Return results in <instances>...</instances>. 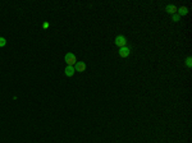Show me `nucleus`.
Segmentation results:
<instances>
[{
    "label": "nucleus",
    "mask_w": 192,
    "mask_h": 143,
    "mask_svg": "<svg viewBox=\"0 0 192 143\" xmlns=\"http://www.w3.org/2000/svg\"><path fill=\"white\" fill-rule=\"evenodd\" d=\"M64 60H65L67 65H72L74 67L76 63H77V59H76V55L72 54V53H67L65 56H64Z\"/></svg>",
    "instance_id": "nucleus-1"
},
{
    "label": "nucleus",
    "mask_w": 192,
    "mask_h": 143,
    "mask_svg": "<svg viewBox=\"0 0 192 143\" xmlns=\"http://www.w3.org/2000/svg\"><path fill=\"white\" fill-rule=\"evenodd\" d=\"M114 44L117 45V46H119V47H123V46H126L127 40H126V37H124V36L120 35V36H117V37H115Z\"/></svg>",
    "instance_id": "nucleus-2"
},
{
    "label": "nucleus",
    "mask_w": 192,
    "mask_h": 143,
    "mask_svg": "<svg viewBox=\"0 0 192 143\" xmlns=\"http://www.w3.org/2000/svg\"><path fill=\"white\" fill-rule=\"evenodd\" d=\"M64 73H65V76H67V77H72V76H74V73H76L74 67H72V65H67V67H65V69H64Z\"/></svg>",
    "instance_id": "nucleus-3"
},
{
    "label": "nucleus",
    "mask_w": 192,
    "mask_h": 143,
    "mask_svg": "<svg viewBox=\"0 0 192 143\" xmlns=\"http://www.w3.org/2000/svg\"><path fill=\"white\" fill-rule=\"evenodd\" d=\"M129 53H131V50H129V47H127V46H123V47L119 49V55L122 58H127L128 55H129Z\"/></svg>",
    "instance_id": "nucleus-4"
},
{
    "label": "nucleus",
    "mask_w": 192,
    "mask_h": 143,
    "mask_svg": "<svg viewBox=\"0 0 192 143\" xmlns=\"http://www.w3.org/2000/svg\"><path fill=\"white\" fill-rule=\"evenodd\" d=\"M74 69H76V72H85L86 64L83 63V61H77L76 65H74Z\"/></svg>",
    "instance_id": "nucleus-5"
},
{
    "label": "nucleus",
    "mask_w": 192,
    "mask_h": 143,
    "mask_svg": "<svg viewBox=\"0 0 192 143\" xmlns=\"http://www.w3.org/2000/svg\"><path fill=\"white\" fill-rule=\"evenodd\" d=\"M165 10L168 12V13H170V14H175V13H177V8H175L174 5H166L165 6Z\"/></svg>",
    "instance_id": "nucleus-6"
},
{
    "label": "nucleus",
    "mask_w": 192,
    "mask_h": 143,
    "mask_svg": "<svg viewBox=\"0 0 192 143\" xmlns=\"http://www.w3.org/2000/svg\"><path fill=\"white\" fill-rule=\"evenodd\" d=\"M177 12H178L181 15H186V14H187V13H188V9L186 8V6H181V8H179V9H177Z\"/></svg>",
    "instance_id": "nucleus-7"
},
{
    "label": "nucleus",
    "mask_w": 192,
    "mask_h": 143,
    "mask_svg": "<svg viewBox=\"0 0 192 143\" xmlns=\"http://www.w3.org/2000/svg\"><path fill=\"white\" fill-rule=\"evenodd\" d=\"M191 61H192V59H191V56H188V58H187V59H186V65H187L188 68H191V67H192V63H191Z\"/></svg>",
    "instance_id": "nucleus-8"
},
{
    "label": "nucleus",
    "mask_w": 192,
    "mask_h": 143,
    "mask_svg": "<svg viewBox=\"0 0 192 143\" xmlns=\"http://www.w3.org/2000/svg\"><path fill=\"white\" fill-rule=\"evenodd\" d=\"M6 45V40L4 37H0V47H3V46H5Z\"/></svg>",
    "instance_id": "nucleus-9"
},
{
    "label": "nucleus",
    "mask_w": 192,
    "mask_h": 143,
    "mask_svg": "<svg viewBox=\"0 0 192 143\" xmlns=\"http://www.w3.org/2000/svg\"><path fill=\"white\" fill-rule=\"evenodd\" d=\"M172 21H173V22H178V21H179V15H178V14H173Z\"/></svg>",
    "instance_id": "nucleus-10"
},
{
    "label": "nucleus",
    "mask_w": 192,
    "mask_h": 143,
    "mask_svg": "<svg viewBox=\"0 0 192 143\" xmlns=\"http://www.w3.org/2000/svg\"><path fill=\"white\" fill-rule=\"evenodd\" d=\"M42 27L44 28H47V27H49V23H47V22H45V23L42 24Z\"/></svg>",
    "instance_id": "nucleus-11"
}]
</instances>
